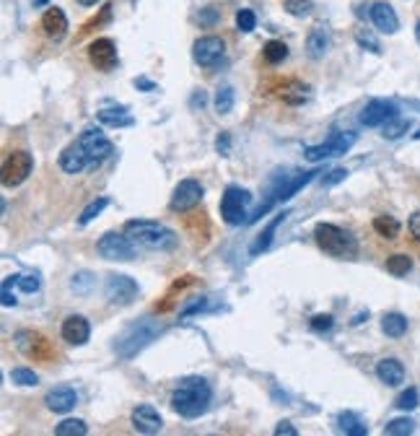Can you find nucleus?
Instances as JSON below:
<instances>
[{"label":"nucleus","mask_w":420,"mask_h":436,"mask_svg":"<svg viewBox=\"0 0 420 436\" xmlns=\"http://www.w3.org/2000/svg\"><path fill=\"white\" fill-rule=\"evenodd\" d=\"M210 400H213V390L205 379H184L172 395V408L182 418H198L208 411Z\"/></svg>","instance_id":"nucleus-1"},{"label":"nucleus","mask_w":420,"mask_h":436,"mask_svg":"<svg viewBox=\"0 0 420 436\" xmlns=\"http://www.w3.org/2000/svg\"><path fill=\"white\" fill-rule=\"evenodd\" d=\"M125 237L137 247L158 249V252L177 247V234L169 226L156 221H128L125 223Z\"/></svg>","instance_id":"nucleus-2"},{"label":"nucleus","mask_w":420,"mask_h":436,"mask_svg":"<svg viewBox=\"0 0 420 436\" xmlns=\"http://www.w3.org/2000/svg\"><path fill=\"white\" fill-rule=\"evenodd\" d=\"M156 335H161V325L154 322V319H140V322H135V325H130L125 330V335L114 345V351L122 359H133L140 348H146L148 343L154 341Z\"/></svg>","instance_id":"nucleus-3"},{"label":"nucleus","mask_w":420,"mask_h":436,"mask_svg":"<svg viewBox=\"0 0 420 436\" xmlns=\"http://www.w3.org/2000/svg\"><path fill=\"white\" fill-rule=\"evenodd\" d=\"M314 239H317L319 249H325L327 255L332 257H353L355 249H358L351 234L343 231L340 226H332V223H317Z\"/></svg>","instance_id":"nucleus-4"},{"label":"nucleus","mask_w":420,"mask_h":436,"mask_svg":"<svg viewBox=\"0 0 420 436\" xmlns=\"http://www.w3.org/2000/svg\"><path fill=\"white\" fill-rule=\"evenodd\" d=\"M249 203H252V195H249L247 190L236 187V185L226 187V192H223V197H221V218L229 223V226H239L241 221H247L249 218V213H247Z\"/></svg>","instance_id":"nucleus-5"},{"label":"nucleus","mask_w":420,"mask_h":436,"mask_svg":"<svg viewBox=\"0 0 420 436\" xmlns=\"http://www.w3.org/2000/svg\"><path fill=\"white\" fill-rule=\"evenodd\" d=\"M96 252H99L104 260H111V263H128V260L135 257V244L125 237V231H122V234L109 231V234H104L102 239H99Z\"/></svg>","instance_id":"nucleus-6"},{"label":"nucleus","mask_w":420,"mask_h":436,"mask_svg":"<svg viewBox=\"0 0 420 436\" xmlns=\"http://www.w3.org/2000/svg\"><path fill=\"white\" fill-rule=\"evenodd\" d=\"M34 169V159L29 151H13L3 161V185L6 187H18L29 180V174Z\"/></svg>","instance_id":"nucleus-7"},{"label":"nucleus","mask_w":420,"mask_h":436,"mask_svg":"<svg viewBox=\"0 0 420 436\" xmlns=\"http://www.w3.org/2000/svg\"><path fill=\"white\" fill-rule=\"evenodd\" d=\"M358 140L355 133H332L327 138V143L322 145H309L306 148V159L309 161H322V159H332V156H343L353 148V143Z\"/></svg>","instance_id":"nucleus-8"},{"label":"nucleus","mask_w":420,"mask_h":436,"mask_svg":"<svg viewBox=\"0 0 420 436\" xmlns=\"http://www.w3.org/2000/svg\"><path fill=\"white\" fill-rule=\"evenodd\" d=\"M78 143H81L83 154H86L88 166H99V164H104L111 154H114V145H111L109 140L104 138V133H99V130H86L83 136L78 138Z\"/></svg>","instance_id":"nucleus-9"},{"label":"nucleus","mask_w":420,"mask_h":436,"mask_svg":"<svg viewBox=\"0 0 420 436\" xmlns=\"http://www.w3.org/2000/svg\"><path fill=\"white\" fill-rule=\"evenodd\" d=\"M200 200H203V185L198 180H182L177 185L172 195V211H192L195 206H200Z\"/></svg>","instance_id":"nucleus-10"},{"label":"nucleus","mask_w":420,"mask_h":436,"mask_svg":"<svg viewBox=\"0 0 420 436\" xmlns=\"http://www.w3.org/2000/svg\"><path fill=\"white\" fill-rule=\"evenodd\" d=\"M104 293H107V299H109L111 304L128 307V304H133V299L137 296V283L133 281V278H128V275H111L109 281H107Z\"/></svg>","instance_id":"nucleus-11"},{"label":"nucleus","mask_w":420,"mask_h":436,"mask_svg":"<svg viewBox=\"0 0 420 436\" xmlns=\"http://www.w3.org/2000/svg\"><path fill=\"white\" fill-rule=\"evenodd\" d=\"M223 50H226L223 39H218V37H200L195 47H192V58H195L198 65L210 68V65H215L223 58Z\"/></svg>","instance_id":"nucleus-12"},{"label":"nucleus","mask_w":420,"mask_h":436,"mask_svg":"<svg viewBox=\"0 0 420 436\" xmlns=\"http://www.w3.org/2000/svg\"><path fill=\"white\" fill-rule=\"evenodd\" d=\"M88 60L94 65L96 70H104V73H109V70L117 68V47L111 39H96L91 42L88 47Z\"/></svg>","instance_id":"nucleus-13"},{"label":"nucleus","mask_w":420,"mask_h":436,"mask_svg":"<svg viewBox=\"0 0 420 436\" xmlns=\"http://www.w3.org/2000/svg\"><path fill=\"white\" fill-rule=\"evenodd\" d=\"M392 117H397V107L392 102H386V99H374L363 107L360 112V125H366V128H379V125H384L389 122Z\"/></svg>","instance_id":"nucleus-14"},{"label":"nucleus","mask_w":420,"mask_h":436,"mask_svg":"<svg viewBox=\"0 0 420 436\" xmlns=\"http://www.w3.org/2000/svg\"><path fill=\"white\" fill-rule=\"evenodd\" d=\"M62 341L70 343V345H83V343H88V338H91V325H88L86 317L81 315H70L65 322H62Z\"/></svg>","instance_id":"nucleus-15"},{"label":"nucleus","mask_w":420,"mask_h":436,"mask_svg":"<svg viewBox=\"0 0 420 436\" xmlns=\"http://www.w3.org/2000/svg\"><path fill=\"white\" fill-rule=\"evenodd\" d=\"M133 426L140 434H158L163 423L154 405H137L135 411H133Z\"/></svg>","instance_id":"nucleus-16"},{"label":"nucleus","mask_w":420,"mask_h":436,"mask_svg":"<svg viewBox=\"0 0 420 436\" xmlns=\"http://www.w3.org/2000/svg\"><path fill=\"white\" fill-rule=\"evenodd\" d=\"M371 21L384 34H395L397 29H400V18H397L395 8L389 3H374L371 6Z\"/></svg>","instance_id":"nucleus-17"},{"label":"nucleus","mask_w":420,"mask_h":436,"mask_svg":"<svg viewBox=\"0 0 420 436\" xmlns=\"http://www.w3.org/2000/svg\"><path fill=\"white\" fill-rule=\"evenodd\" d=\"M44 402H47V408H50L52 413H68V411L76 408L78 395H76L73 387H55V390L47 392Z\"/></svg>","instance_id":"nucleus-18"},{"label":"nucleus","mask_w":420,"mask_h":436,"mask_svg":"<svg viewBox=\"0 0 420 436\" xmlns=\"http://www.w3.org/2000/svg\"><path fill=\"white\" fill-rule=\"evenodd\" d=\"M42 29L47 32V37L50 39H62L65 37V32H68V18H65V13H62L60 8H47L42 16Z\"/></svg>","instance_id":"nucleus-19"},{"label":"nucleus","mask_w":420,"mask_h":436,"mask_svg":"<svg viewBox=\"0 0 420 436\" xmlns=\"http://www.w3.org/2000/svg\"><path fill=\"white\" fill-rule=\"evenodd\" d=\"M60 166H62V171H68V174H78V171H83L88 166V159L78 140L76 143H70L60 154Z\"/></svg>","instance_id":"nucleus-20"},{"label":"nucleus","mask_w":420,"mask_h":436,"mask_svg":"<svg viewBox=\"0 0 420 436\" xmlns=\"http://www.w3.org/2000/svg\"><path fill=\"white\" fill-rule=\"evenodd\" d=\"M377 376L389 387H397L405 382V366L397 359H381L377 364Z\"/></svg>","instance_id":"nucleus-21"},{"label":"nucleus","mask_w":420,"mask_h":436,"mask_svg":"<svg viewBox=\"0 0 420 436\" xmlns=\"http://www.w3.org/2000/svg\"><path fill=\"white\" fill-rule=\"evenodd\" d=\"M330 50V34L325 29H311L309 39H306V52H309L311 60H319L325 58V52Z\"/></svg>","instance_id":"nucleus-22"},{"label":"nucleus","mask_w":420,"mask_h":436,"mask_svg":"<svg viewBox=\"0 0 420 436\" xmlns=\"http://www.w3.org/2000/svg\"><path fill=\"white\" fill-rule=\"evenodd\" d=\"M381 330H384L386 338H402V335L407 333V319H405L400 312L384 315V319H381Z\"/></svg>","instance_id":"nucleus-23"},{"label":"nucleus","mask_w":420,"mask_h":436,"mask_svg":"<svg viewBox=\"0 0 420 436\" xmlns=\"http://www.w3.org/2000/svg\"><path fill=\"white\" fill-rule=\"evenodd\" d=\"M285 216H288V213H280V216H275L273 221H270V226H267V229L262 231V234H259V237H257V242H255V244H252V249H249L252 255H259V252H265V249L270 247V242H273L275 231H278V226L283 223V218H285Z\"/></svg>","instance_id":"nucleus-24"},{"label":"nucleus","mask_w":420,"mask_h":436,"mask_svg":"<svg viewBox=\"0 0 420 436\" xmlns=\"http://www.w3.org/2000/svg\"><path fill=\"white\" fill-rule=\"evenodd\" d=\"M337 426L343 434H351V436H366L369 434V428L363 426V421L355 416V413H340L337 416Z\"/></svg>","instance_id":"nucleus-25"},{"label":"nucleus","mask_w":420,"mask_h":436,"mask_svg":"<svg viewBox=\"0 0 420 436\" xmlns=\"http://www.w3.org/2000/svg\"><path fill=\"white\" fill-rule=\"evenodd\" d=\"M99 122H102V125H109V128H130L135 120H133L125 110H120V112L104 110V112H99Z\"/></svg>","instance_id":"nucleus-26"},{"label":"nucleus","mask_w":420,"mask_h":436,"mask_svg":"<svg viewBox=\"0 0 420 436\" xmlns=\"http://www.w3.org/2000/svg\"><path fill=\"white\" fill-rule=\"evenodd\" d=\"M280 99H283L285 104H304L306 99H309V88L306 86H301L299 81H291V86H285L283 91H280Z\"/></svg>","instance_id":"nucleus-27"},{"label":"nucleus","mask_w":420,"mask_h":436,"mask_svg":"<svg viewBox=\"0 0 420 436\" xmlns=\"http://www.w3.org/2000/svg\"><path fill=\"white\" fill-rule=\"evenodd\" d=\"M374 229H377L379 237L395 239L397 234H400V221L392 218V216H377V218H374Z\"/></svg>","instance_id":"nucleus-28"},{"label":"nucleus","mask_w":420,"mask_h":436,"mask_svg":"<svg viewBox=\"0 0 420 436\" xmlns=\"http://www.w3.org/2000/svg\"><path fill=\"white\" fill-rule=\"evenodd\" d=\"M262 55H265V60L270 65H278V62H283L288 58V47H285L280 39H270V42L262 47Z\"/></svg>","instance_id":"nucleus-29"},{"label":"nucleus","mask_w":420,"mask_h":436,"mask_svg":"<svg viewBox=\"0 0 420 436\" xmlns=\"http://www.w3.org/2000/svg\"><path fill=\"white\" fill-rule=\"evenodd\" d=\"M386 270H389L392 275H397V278H402V275H407L412 270V257L392 255L389 260H386Z\"/></svg>","instance_id":"nucleus-30"},{"label":"nucleus","mask_w":420,"mask_h":436,"mask_svg":"<svg viewBox=\"0 0 420 436\" xmlns=\"http://www.w3.org/2000/svg\"><path fill=\"white\" fill-rule=\"evenodd\" d=\"M407 130H410V120H405V117H392L389 122H384V133H381V136H384L386 140H397V138H402Z\"/></svg>","instance_id":"nucleus-31"},{"label":"nucleus","mask_w":420,"mask_h":436,"mask_svg":"<svg viewBox=\"0 0 420 436\" xmlns=\"http://www.w3.org/2000/svg\"><path fill=\"white\" fill-rule=\"evenodd\" d=\"M233 110V88L231 86H221L215 94V112L218 114H229Z\"/></svg>","instance_id":"nucleus-32"},{"label":"nucleus","mask_w":420,"mask_h":436,"mask_svg":"<svg viewBox=\"0 0 420 436\" xmlns=\"http://www.w3.org/2000/svg\"><path fill=\"white\" fill-rule=\"evenodd\" d=\"M109 206V197H96L94 203H88L86 206V211H83V213H81V218H78V223H81V226H88V223L94 221L96 216L102 213L104 208Z\"/></svg>","instance_id":"nucleus-33"},{"label":"nucleus","mask_w":420,"mask_h":436,"mask_svg":"<svg viewBox=\"0 0 420 436\" xmlns=\"http://www.w3.org/2000/svg\"><path fill=\"white\" fill-rule=\"evenodd\" d=\"M412 431H415V423H412L410 418H395L384 426L386 436H407V434H412Z\"/></svg>","instance_id":"nucleus-34"},{"label":"nucleus","mask_w":420,"mask_h":436,"mask_svg":"<svg viewBox=\"0 0 420 436\" xmlns=\"http://www.w3.org/2000/svg\"><path fill=\"white\" fill-rule=\"evenodd\" d=\"M86 431H88L86 423H83V421H78V418L62 421L60 426L55 428V434H57V436H83Z\"/></svg>","instance_id":"nucleus-35"},{"label":"nucleus","mask_w":420,"mask_h":436,"mask_svg":"<svg viewBox=\"0 0 420 436\" xmlns=\"http://www.w3.org/2000/svg\"><path fill=\"white\" fill-rule=\"evenodd\" d=\"M11 379H13V385H21V387H36V382H39V376L32 371V369H24L18 366L11 371Z\"/></svg>","instance_id":"nucleus-36"},{"label":"nucleus","mask_w":420,"mask_h":436,"mask_svg":"<svg viewBox=\"0 0 420 436\" xmlns=\"http://www.w3.org/2000/svg\"><path fill=\"white\" fill-rule=\"evenodd\" d=\"M418 402H420V395H418V390H412V387H407L400 397L395 400V405L400 408V411H415L418 408Z\"/></svg>","instance_id":"nucleus-37"},{"label":"nucleus","mask_w":420,"mask_h":436,"mask_svg":"<svg viewBox=\"0 0 420 436\" xmlns=\"http://www.w3.org/2000/svg\"><path fill=\"white\" fill-rule=\"evenodd\" d=\"M70 289L76 291V293H88V291L94 289V275L88 273V270H81V273L73 275V283H70Z\"/></svg>","instance_id":"nucleus-38"},{"label":"nucleus","mask_w":420,"mask_h":436,"mask_svg":"<svg viewBox=\"0 0 420 436\" xmlns=\"http://www.w3.org/2000/svg\"><path fill=\"white\" fill-rule=\"evenodd\" d=\"M285 11H288L291 16L304 18L314 11V6H311V0H285Z\"/></svg>","instance_id":"nucleus-39"},{"label":"nucleus","mask_w":420,"mask_h":436,"mask_svg":"<svg viewBox=\"0 0 420 436\" xmlns=\"http://www.w3.org/2000/svg\"><path fill=\"white\" fill-rule=\"evenodd\" d=\"M236 26H239V32H255V26H257V16H255V11L249 8H241L239 13H236Z\"/></svg>","instance_id":"nucleus-40"},{"label":"nucleus","mask_w":420,"mask_h":436,"mask_svg":"<svg viewBox=\"0 0 420 436\" xmlns=\"http://www.w3.org/2000/svg\"><path fill=\"white\" fill-rule=\"evenodd\" d=\"M332 325H334L332 315H317L311 319V330L314 333H327V330H332Z\"/></svg>","instance_id":"nucleus-41"},{"label":"nucleus","mask_w":420,"mask_h":436,"mask_svg":"<svg viewBox=\"0 0 420 436\" xmlns=\"http://www.w3.org/2000/svg\"><path fill=\"white\" fill-rule=\"evenodd\" d=\"M18 289L26 291V293H36L39 291V278L36 275H18Z\"/></svg>","instance_id":"nucleus-42"},{"label":"nucleus","mask_w":420,"mask_h":436,"mask_svg":"<svg viewBox=\"0 0 420 436\" xmlns=\"http://www.w3.org/2000/svg\"><path fill=\"white\" fill-rule=\"evenodd\" d=\"M355 39H358L360 47H366V50H371V52H374V55H379V52H381L379 42L369 34V32H358V34H355Z\"/></svg>","instance_id":"nucleus-43"},{"label":"nucleus","mask_w":420,"mask_h":436,"mask_svg":"<svg viewBox=\"0 0 420 436\" xmlns=\"http://www.w3.org/2000/svg\"><path fill=\"white\" fill-rule=\"evenodd\" d=\"M345 177H348V171H345V169H332L330 174H325V177H322V187H332V185H340Z\"/></svg>","instance_id":"nucleus-44"},{"label":"nucleus","mask_w":420,"mask_h":436,"mask_svg":"<svg viewBox=\"0 0 420 436\" xmlns=\"http://www.w3.org/2000/svg\"><path fill=\"white\" fill-rule=\"evenodd\" d=\"M215 148H218V154L221 156H229V151H231V136H229V133H218Z\"/></svg>","instance_id":"nucleus-45"},{"label":"nucleus","mask_w":420,"mask_h":436,"mask_svg":"<svg viewBox=\"0 0 420 436\" xmlns=\"http://www.w3.org/2000/svg\"><path fill=\"white\" fill-rule=\"evenodd\" d=\"M198 21H200V24H203V26H213L215 21H218V11H215V8H205V11H200Z\"/></svg>","instance_id":"nucleus-46"},{"label":"nucleus","mask_w":420,"mask_h":436,"mask_svg":"<svg viewBox=\"0 0 420 436\" xmlns=\"http://www.w3.org/2000/svg\"><path fill=\"white\" fill-rule=\"evenodd\" d=\"M275 434L278 436H296V428L291 426V423H288V421H283V423H278V426H275Z\"/></svg>","instance_id":"nucleus-47"},{"label":"nucleus","mask_w":420,"mask_h":436,"mask_svg":"<svg viewBox=\"0 0 420 436\" xmlns=\"http://www.w3.org/2000/svg\"><path fill=\"white\" fill-rule=\"evenodd\" d=\"M410 234L420 242V211L410 216Z\"/></svg>","instance_id":"nucleus-48"},{"label":"nucleus","mask_w":420,"mask_h":436,"mask_svg":"<svg viewBox=\"0 0 420 436\" xmlns=\"http://www.w3.org/2000/svg\"><path fill=\"white\" fill-rule=\"evenodd\" d=\"M133 86H135V88H140V91H154V88H156V84H151L148 78H135V81H133Z\"/></svg>","instance_id":"nucleus-49"},{"label":"nucleus","mask_w":420,"mask_h":436,"mask_svg":"<svg viewBox=\"0 0 420 436\" xmlns=\"http://www.w3.org/2000/svg\"><path fill=\"white\" fill-rule=\"evenodd\" d=\"M18 301H16V296L11 293V289L8 286H3V307H16Z\"/></svg>","instance_id":"nucleus-50"},{"label":"nucleus","mask_w":420,"mask_h":436,"mask_svg":"<svg viewBox=\"0 0 420 436\" xmlns=\"http://www.w3.org/2000/svg\"><path fill=\"white\" fill-rule=\"evenodd\" d=\"M192 107H205V91H195V96H192Z\"/></svg>","instance_id":"nucleus-51"},{"label":"nucleus","mask_w":420,"mask_h":436,"mask_svg":"<svg viewBox=\"0 0 420 436\" xmlns=\"http://www.w3.org/2000/svg\"><path fill=\"white\" fill-rule=\"evenodd\" d=\"M78 3H81V6H94L96 0H78Z\"/></svg>","instance_id":"nucleus-52"},{"label":"nucleus","mask_w":420,"mask_h":436,"mask_svg":"<svg viewBox=\"0 0 420 436\" xmlns=\"http://www.w3.org/2000/svg\"><path fill=\"white\" fill-rule=\"evenodd\" d=\"M415 37H418V42H420V21H418V26H415Z\"/></svg>","instance_id":"nucleus-53"},{"label":"nucleus","mask_w":420,"mask_h":436,"mask_svg":"<svg viewBox=\"0 0 420 436\" xmlns=\"http://www.w3.org/2000/svg\"><path fill=\"white\" fill-rule=\"evenodd\" d=\"M32 3H34V6H44V3H47V0H32Z\"/></svg>","instance_id":"nucleus-54"}]
</instances>
